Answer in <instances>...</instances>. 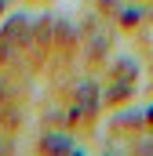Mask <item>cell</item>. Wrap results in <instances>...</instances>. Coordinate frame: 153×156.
<instances>
[{"instance_id":"cell-3","label":"cell","mask_w":153,"mask_h":156,"mask_svg":"<svg viewBox=\"0 0 153 156\" xmlns=\"http://www.w3.org/2000/svg\"><path fill=\"white\" fill-rule=\"evenodd\" d=\"M40 149H44V153H76V145L66 138V134H47Z\"/></svg>"},{"instance_id":"cell-2","label":"cell","mask_w":153,"mask_h":156,"mask_svg":"<svg viewBox=\"0 0 153 156\" xmlns=\"http://www.w3.org/2000/svg\"><path fill=\"white\" fill-rule=\"evenodd\" d=\"M106 51H110V37H106L102 29H91V44H88V58H91V62H102V58H106Z\"/></svg>"},{"instance_id":"cell-1","label":"cell","mask_w":153,"mask_h":156,"mask_svg":"<svg viewBox=\"0 0 153 156\" xmlns=\"http://www.w3.org/2000/svg\"><path fill=\"white\" fill-rule=\"evenodd\" d=\"M76 109H80V116L99 109V83L95 80H80L76 83Z\"/></svg>"},{"instance_id":"cell-5","label":"cell","mask_w":153,"mask_h":156,"mask_svg":"<svg viewBox=\"0 0 153 156\" xmlns=\"http://www.w3.org/2000/svg\"><path fill=\"white\" fill-rule=\"evenodd\" d=\"M120 22H124V26H135V22H139V11H131V7H128V11L120 15Z\"/></svg>"},{"instance_id":"cell-4","label":"cell","mask_w":153,"mask_h":156,"mask_svg":"<svg viewBox=\"0 0 153 156\" xmlns=\"http://www.w3.org/2000/svg\"><path fill=\"white\" fill-rule=\"evenodd\" d=\"M117 83H131V80H135V73H139V69H135V62H131V58H124V62H117Z\"/></svg>"},{"instance_id":"cell-6","label":"cell","mask_w":153,"mask_h":156,"mask_svg":"<svg viewBox=\"0 0 153 156\" xmlns=\"http://www.w3.org/2000/svg\"><path fill=\"white\" fill-rule=\"evenodd\" d=\"M99 4H102V7H117V0H99Z\"/></svg>"}]
</instances>
